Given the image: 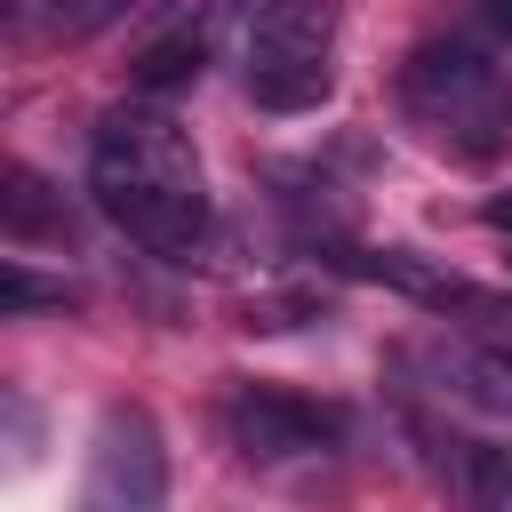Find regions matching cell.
Returning <instances> with one entry per match:
<instances>
[{
    "instance_id": "30bf717a",
    "label": "cell",
    "mask_w": 512,
    "mask_h": 512,
    "mask_svg": "<svg viewBox=\"0 0 512 512\" xmlns=\"http://www.w3.org/2000/svg\"><path fill=\"white\" fill-rule=\"evenodd\" d=\"M200 56H208V40H200V24H184V32H168V40H152L144 56H136V96H176V88H192L200 80Z\"/></svg>"
},
{
    "instance_id": "52a82bcc",
    "label": "cell",
    "mask_w": 512,
    "mask_h": 512,
    "mask_svg": "<svg viewBox=\"0 0 512 512\" xmlns=\"http://www.w3.org/2000/svg\"><path fill=\"white\" fill-rule=\"evenodd\" d=\"M0 232H8L16 248H32V240H56V248H64V240H72V208L48 192L40 168L16 160V168L0 176Z\"/></svg>"
},
{
    "instance_id": "8992f818",
    "label": "cell",
    "mask_w": 512,
    "mask_h": 512,
    "mask_svg": "<svg viewBox=\"0 0 512 512\" xmlns=\"http://www.w3.org/2000/svg\"><path fill=\"white\" fill-rule=\"evenodd\" d=\"M320 264H336V272H352V280H376V288H400V296H416V304H432V312H472V320H496V312H504L496 288L448 272L440 256H416V248H352V240H320Z\"/></svg>"
},
{
    "instance_id": "4fadbf2b",
    "label": "cell",
    "mask_w": 512,
    "mask_h": 512,
    "mask_svg": "<svg viewBox=\"0 0 512 512\" xmlns=\"http://www.w3.org/2000/svg\"><path fill=\"white\" fill-rule=\"evenodd\" d=\"M472 16H480L496 40H512V0H472Z\"/></svg>"
},
{
    "instance_id": "8fae6325",
    "label": "cell",
    "mask_w": 512,
    "mask_h": 512,
    "mask_svg": "<svg viewBox=\"0 0 512 512\" xmlns=\"http://www.w3.org/2000/svg\"><path fill=\"white\" fill-rule=\"evenodd\" d=\"M32 304H72V288H64V280H40L24 256H8V264H0V312L24 320Z\"/></svg>"
},
{
    "instance_id": "5bb4252c",
    "label": "cell",
    "mask_w": 512,
    "mask_h": 512,
    "mask_svg": "<svg viewBox=\"0 0 512 512\" xmlns=\"http://www.w3.org/2000/svg\"><path fill=\"white\" fill-rule=\"evenodd\" d=\"M480 216H488V232H504V240H512V192H496Z\"/></svg>"
},
{
    "instance_id": "5b68a950",
    "label": "cell",
    "mask_w": 512,
    "mask_h": 512,
    "mask_svg": "<svg viewBox=\"0 0 512 512\" xmlns=\"http://www.w3.org/2000/svg\"><path fill=\"white\" fill-rule=\"evenodd\" d=\"M216 424L248 464H304V456H328L344 440V408H328L312 392H288V384H256V376L224 384Z\"/></svg>"
},
{
    "instance_id": "7a4b0ae2",
    "label": "cell",
    "mask_w": 512,
    "mask_h": 512,
    "mask_svg": "<svg viewBox=\"0 0 512 512\" xmlns=\"http://www.w3.org/2000/svg\"><path fill=\"white\" fill-rule=\"evenodd\" d=\"M400 104L456 152H504L512 144V80L472 40H416L400 64Z\"/></svg>"
},
{
    "instance_id": "3957f363",
    "label": "cell",
    "mask_w": 512,
    "mask_h": 512,
    "mask_svg": "<svg viewBox=\"0 0 512 512\" xmlns=\"http://www.w3.org/2000/svg\"><path fill=\"white\" fill-rule=\"evenodd\" d=\"M336 0H248L240 72L264 112H312L336 88Z\"/></svg>"
},
{
    "instance_id": "7c38bea8",
    "label": "cell",
    "mask_w": 512,
    "mask_h": 512,
    "mask_svg": "<svg viewBox=\"0 0 512 512\" xmlns=\"http://www.w3.org/2000/svg\"><path fill=\"white\" fill-rule=\"evenodd\" d=\"M144 0H56L48 8V24L64 32V40H88V32H104V24H120V16H136Z\"/></svg>"
},
{
    "instance_id": "9c48e42d",
    "label": "cell",
    "mask_w": 512,
    "mask_h": 512,
    "mask_svg": "<svg viewBox=\"0 0 512 512\" xmlns=\"http://www.w3.org/2000/svg\"><path fill=\"white\" fill-rule=\"evenodd\" d=\"M448 480H456L464 512H512V448L504 440H456Z\"/></svg>"
},
{
    "instance_id": "ba28073f",
    "label": "cell",
    "mask_w": 512,
    "mask_h": 512,
    "mask_svg": "<svg viewBox=\"0 0 512 512\" xmlns=\"http://www.w3.org/2000/svg\"><path fill=\"white\" fill-rule=\"evenodd\" d=\"M448 376H456L464 400L512 416V328H488L480 344H456V352H448Z\"/></svg>"
},
{
    "instance_id": "6da1fadb",
    "label": "cell",
    "mask_w": 512,
    "mask_h": 512,
    "mask_svg": "<svg viewBox=\"0 0 512 512\" xmlns=\"http://www.w3.org/2000/svg\"><path fill=\"white\" fill-rule=\"evenodd\" d=\"M88 192L152 256H192L208 240V224H216L192 136L152 104H128L88 136Z\"/></svg>"
},
{
    "instance_id": "9a60e30c",
    "label": "cell",
    "mask_w": 512,
    "mask_h": 512,
    "mask_svg": "<svg viewBox=\"0 0 512 512\" xmlns=\"http://www.w3.org/2000/svg\"><path fill=\"white\" fill-rule=\"evenodd\" d=\"M8 8H16V16H32V8H56V0H8Z\"/></svg>"
},
{
    "instance_id": "277c9868",
    "label": "cell",
    "mask_w": 512,
    "mask_h": 512,
    "mask_svg": "<svg viewBox=\"0 0 512 512\" xmlns=\"http://www.w3.org/2000/svg\"><path fill=\"white\" fill-rule=\"evenodd\" d=\"M72 512H168V432L144 400H104Z\"/></svg>"
}]
</instances>
